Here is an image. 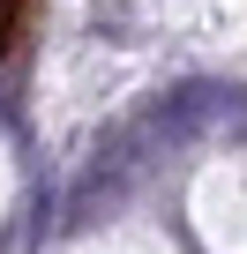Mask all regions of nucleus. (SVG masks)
<instances>
[{
  "instance_id": "nucleus-1",
  "label": "nucleus",
  "mask_w": 247,
  "mask_h": 254,
  "mask_svg": "<svg viewBox=\"0 0 247 254\" xmlns=\"http://www.w3.org/2000/svg\"><path fill=\"white\" fill-rule=\"evenodd\" d=\"M30 8H38V0H0V60L15 53V38H23V23H30Z\"/></svg>"
}]
</instances>
